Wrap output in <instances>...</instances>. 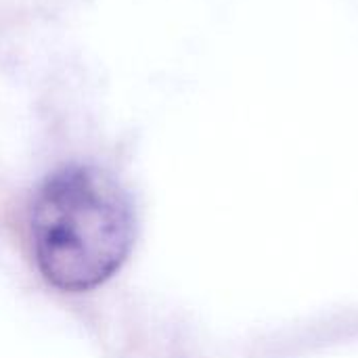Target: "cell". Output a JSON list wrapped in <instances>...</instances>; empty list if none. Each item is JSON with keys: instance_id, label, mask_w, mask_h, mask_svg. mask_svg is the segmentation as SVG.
Listing matches in <instances>:
<instances>
[{"instance_id": "cell-1", "label": "cell", "mask_w": 358, "mask_h": 358, "mask_svg": "<svg viewBox=\"0 0 358 358\" xmlns=\"http://www.w3.org/2000/svg\"><path fill=\"white\" fill-rule=\"evenodd\" d=\"M36 266L63 292H86L107 281L134 243V214L107 176L69 168L44 182L29 214Z\"/></svg>"}]
</instances>
